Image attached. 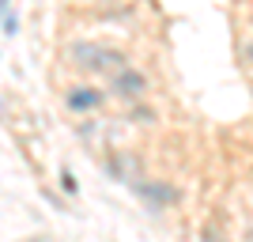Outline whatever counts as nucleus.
<instances>
[{"label":"nucleus","instance_id":"nucleus-1","mask_svg":"<svg viewBox=\"0 0 253 242\" xmlns=\"http://www.w3.org/2000/svg\"><path fill=\"white\" fill-rule=\"evenodd\" d=\"M68 61L87 76H114L117 68H125V53L98 46V42H72L68 46Z\"/></svg>","mask_w":253,"mask_h":242},{"label":"nucleus","instance_id":"nucleus-2","mask_svg":"<svg viewBox=\"0 0 253 242\" xmlns=\"http://www.w3.org/2000/svg\"><path fill=\"white\" fill-rule=\"evenodd\" d=\"M110 95L121 98V102H140V98L148 95V76L140 72V68H132V64L117 68L110 76Z\"/></svg>","mask_w":253,"mask_h":242},{"label":"nucleus","instance_id":"nucleus-3","mask_svg":"<svg viewBox=\"0 0 253 242\" xmlns=\"http://www.w3.org/2000/svg\"><path fill=\"white\" fill-rule=\"evenodd\" d=\"M132 186H136V193H140V197L148 200V208L155 212V216H159V212H167L170 204H178V200H181V193L174 190L170 182H159V178H148V182H132Z\"/></svg>","mask_w":253,"mask_h":242},{"label":"nucleus","instance_id":"nucleus-4","mask_svg":"<svg viewBox=\"0 0 253 242\" xmlns=\"http://www.w3.org/2000/svg\"><path fill=\"white\" fill-rule=\"evenodd\" d=\"M102 102H106V95L95 84H76V87L64 91V106H68L72 114H95Z\"/></svg>","mask_w":253,"mask_h":242},{"label":"nucleus","instance_id":"nucleus-5","mask_svg":"<svg viewBox=\"0 0 253 242\" xmlns=\"http://www.w3.org/2000/svg\"><path fill=\"white\" fill-rule=\"evenodd\" d=\"M242 61L253 68V38H246V42H242Z\"/></svg>","mask_w":253,"mask_h":242},{"label":"nucleus","instance_id":"nucleus-6","mask_svg":"<svg viewBox=\"0 0 253 242\" xmlns=\"http://www.w3.org/2000/svg\"><path fill=\"white\" fill-rule=\"evenodd\" d=\"M61 186L68 193H76V178H72V170H61Z\"/></svg>","mask_w":253,"mask_h":242},{"label":"nucleus","instance_id":"nucleus-7","mask_svg":"<svg viewBox=\"0 0 253 242\" xmlns=\"http://www.w3.org/2000/svg\"><path fill=\"white\" fill-rule=\"evenodd\" d=\"M201 242H223V239H219L215 231H208V227H204V231H201Z\"/></svg>","mask_w":253,"mask_h":242},{"label":"nucleus","instance_id":"nucleus-8","mask_svg":"<svg viewBox=\"0 0 253 242\" xmlns=\"http://www.w3.org/2000/svg\"><path fill=\"white\" fill-rule=\"evenodd\" d=\"M4 11H8V0H0V15H4Z\"/></svg>","mask_w":253,"mask_h":242},{"label":"nucleus","instance_id":"nucleus-9","mask_svg":"<svg viewBox=\"0 0 253 242\" xmlns=\"http://www.w3.org/2000/svg\"><path fill=\"white\" fill-rule=\"evenodd\" d=\"M250 31H253V15H250Z\"/></svg>","mask_w":253,"mask_h":242}]
</instances>
